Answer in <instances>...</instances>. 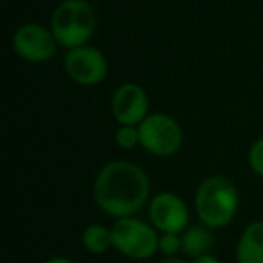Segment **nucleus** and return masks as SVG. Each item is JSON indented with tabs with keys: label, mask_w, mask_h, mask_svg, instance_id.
I'll return each instance as SVG.
<instances>
[{
	"label": "nucleus",
	"mask_w": 263,
	"mask_h": 263,
	"mask_svg": "<svg viewBox=\"0 0 263 263\" xmlns=\"http://www.w3.org/2000/svg\"><path fill=\"white\" fill-rule=\"evenodd\" d=\"M63 67L67 76L81 87H96L108 74L106 56L92 45L69 49L63 60Z\"/></svg>",
	"instance_id": "nucleus-6"
},
{
	"label": "nucleus",
	"mask_w": 263,
	"mask_h": 263,
	"mask_svg": "<svg viewBox=\"0 0 263 263\" xmlns=\"http://www.w3.org/2000/svg\"><path fill=\"white\" fill-rule=\"evenodd\" d=\"M240 205V195L231 179L211 175L204 179L195 193V211L209 229H223L234 220Z\"/></svg>",
	"instance_id": "nucleus-2"
},
{
	"label": "nucleus",
	"mask_w": 263,
	"mask_h": 263,
	"mask_svg": "<svg viewBox=\"0 0 263 263\" xmlns=\"http://www.w3.org/2000/svg\"><path fill=\"white\" fill-rule=\"evenodd\" d=\"M45 263H74L70 258H67V256H54V258H49Z\"/></svg>",
	"instance_id": "nucleus-17"
},
{
	"label": "nucleus",
	"mask_w": 263,
	"mask_h": 263,
	"mask_svg": "<svg viewBox=\"0 0 263 263\" xmlns=\"http://www.w3.org/2000/svg\"><path fill=\"white\" fill-rule=\"evenodd\" d=\"M191 263H220V259L213 254H205V256H200L197 259H191Z\"/></svg>",
	"instance_id": "nucleus-16"
},
{
	"label": "nucleus",
	"mask_w": 263,
	"mask_h": 263,
	"mask_svg": "<svg viewBox=\"0 0 263 263\" xmlns=\"http://www.w3.org/2000/svg\"><path fill=\"white\" fill-rule=\"evenodd\" d=\"M141 146L155 157H172L182 148L184 132L172 116L164 112L148 114L139 124Z\"/></svg>",
	"instance_id": "nucleus-5"
},
{
	"label": "nucleus",
	"mask_w": 263,
	"mask_h": 263,
	"mask_svg": "<svg viewBox=\"0 0 263 263\" xmlns=\"http://www.w3.org/2000/svg\"><path fill=\"white\" fill-rule=\"evenodd\" d=\"M13 49L22 60L29 63H45L54 58L58 40L51 27L29 22L20 26L13 34Z\"/></svg>",
	"instance_id": "nucleus-7"
},
{
	"label": "nucleus",
	"mask_w": 263,
	"mask_h": 263,
	"mask_svg": "<svg viewBox=\"0 0 263 263\" xmlns=\"http://www.w3.org/2000/svg\"><path fill=\"white\" fill-rule=\"evenodd\" d=\"M112 116L121 124L139 126L148 117V94L137 83H123L116 88L112 96Z\"/></svg>",
	"instance_id": "nucleus-9"
},
{
	"label": "nucleus",
	"mask_w": 263,
	"mask_h": 263,
	"mask_svg": "<svg viewBox=\"0 0 263 263\" xmlns=\"http://www.w3.org/2000/svg\"><path fill=\"white\" fill-rule=\"evenodd\" d=\"M159 263H186L182 258H177V256H170V258H162Z\"/></svg>",
	"instance_id": "nucleus-18"
},
{
	"label": "nucleus",
	"mask_w": 263,
	"mask_h": 263,
	"mask_svg": "<svg viewBox=\"0 0 263 263\" xmlns=\"http://www.w3.org/2000/svg\"><path fill=\"white\" fill-rule=\"evenodd\" d=\"M249 166L256 175L263 177V137L254 141L249 148Z\"/></svg>",
	"instance_id": "nucleus-15"
},
{
	"label": "nucleus",
	"mask_w": 263,
	"mask_h": 263,
	"mask_svg": "<svg viewBox=\"0 0 263 263\" xmlns=\"http://www.w3.org/2000/svg\"><path fill=\"white\" fill-rule=\"evenodd\" d=\"M116 144L123 150H134L141 146V134L139 126H130V124H121L116 132Z\"/></svg>",
	"instance_id": "nucleus-13"
},
{
	"label": "nucleus",
	"mask_w": 263,
	"mask_h": 263,
	"mask_svg": "<svg viewBox=\"0 0 263 263\" xmlns=\"http://www.w3.org/2000/svg\"><path fill=\"white\" fill-rule=\"evenodd\" d=\"M182 254L191 259H197L200 256L211 254L213 245H215V236L213 229L200 226H190L182 234Z\"/></svg>",
	"instance_id": "nucleus-11"
},
{
	"label": "nucleus",
	"mask_w": 263,
	"mask_h": 263,
	"mask_svg": "<svg viewBox=\"0 0 263 263\" xmlns=\"http://www.w3.org/2000/svg\"><path fill=\"white\" fill-rule=\"evenodd\" d=\"M81 245L85 251L94 256L105 254L110 249H114L112 231H110V227H105L101 223H90L81 233Z\"/></svg>",
	"instance_id": "nucleus-12"
},
{
	"label": "nucleus",
	"mask_w": 263,
	"mask_h": 263,
	"mask_svg": "<svg viewBox=\"0 0 263 263\" xmlns=\"http://www.w3.org/2000/svg\"><path fill=\"white\" fill-rule=\"evenodd\" d=\"M159 252L164 258L177 256L179 252H182V236L175 233H161V236H159Z\"/></svg>",
	"instance_id": "nucleus-14"
},
{
	"label": "nucleus",
	"mask_w": 263,
	"mask_h": 263,
	"mask_svg": "<svg viewBox=\"0 0 263 263\" xmlns=\"http://www.w3.org/2000/svg\"><path fill=\"white\" fill-rule=\"evenodd\" d=\"M238 263H263V220L251 222L236 243Z\"/></svg>",
	"instance_id": "nucleus-10"
},
{
	"label": "nucleus",
	"mask_w": 263,
	"mask_h": 263,
	"mask_svg": "<svg viewBox=\"0 0 263 263\" xmlns=\"http://www.w3.org/2000/svg\"><path fill=\"white\" fill-rule=\"evenodd\" d=\"M110 231L114 249L126 258L143 261L159 252V231L136 216L116 220Z\"/></svg>",
	"instance_id": "nucleus-4"
},
{
	"label": "nucleus",
	"mask_w": 263,
	"mask_h": 263,
	"mask_svg": "<svg viewBox=\"0 0 263 263\" xmlns=\"http://www.w3.org/2000/svg\"><path fill=\"white\" fill-rule=\"evenodd\" d=\"M150 222L159 233L182 234L190 227V209L182 197L162 191L155 195L148 204Z\"/></svg>",
	"instance_id": "nucleus-8"
},
{
	"label": "nucleus",
	"mask_w": 263,
	"mask_h": 263,
	"mask_svg": "<svg viewBox=\"0 0 263 263\" xmlns=\"http://www.w3.org/2000/svg\"><path fill=\"white\" fill-rule=\"evenodd\" d=\"M152 182L139 164L130 161H112L98 172L94 179V202L112 218L136 216L150 202Z\"/></svg>",
	"instance_id": "nucleus-1"
},
{
	"label": "nucleus",
	"mask_w": 263,
	"mask_h": 263,
	"mask_svg": "<svg viewBox=\"0 0 263 263\" xmlns=\"http://www.w3.org/2000/svg\"><path fill=\"white\" fill-rule=\"evenodd\" d=\"M98 15L87 0H63L51 16V31L58 45L74 49L87 45L96 33Z\"/></svg>",
	"instance_id": "nucleus-3"
}]
</instances>
